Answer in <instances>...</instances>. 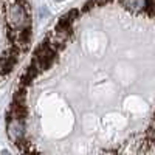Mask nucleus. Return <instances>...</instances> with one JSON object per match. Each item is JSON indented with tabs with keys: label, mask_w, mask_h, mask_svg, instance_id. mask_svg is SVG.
<instances>
[{
	"label": "nucleus",
	"mask_w": 155,
	"mask_h": 155,
	"mask_svg": "<svg viewBox=\"0 0 155 155\" xmlns=\"http://www.w3.org/2000/svg\"><path fill=\"white\" fill-rule=\"evenodd\" d=\"M36 51L85 78L88 88L54 150L155 152L153 0H88L62 16Z\"/></svg>",
	"instance_id": "1"
},
{
	"label": "nucleus",
	"mask_w": 155,
	"mask_h": 155,
	"mask_svg": "<svg viewBox=\"0 0 155 155\" xmlns=\"http://www.w3.org/2000/svg\"><path fill=\"white\" fill-rule=\"evenodd\" d=\"M31 31L30 0H0V82L14 71L28 51Z\"/></svg>",
	"instance_id": "2"
}]
</instances>
